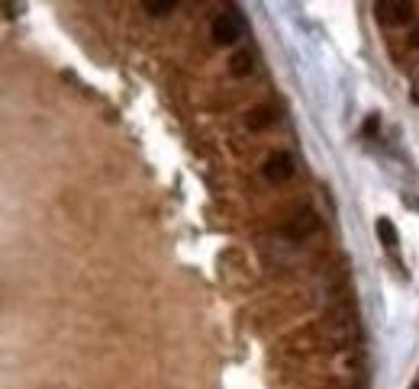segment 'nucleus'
<instances>
[{
    "mask_svg": "<svg viewBox=\"0 0 419 389\" xmlns=\"http://www.w3.org/2000/svg\"><path fill=\"white\" fill-rule=\"evenodd\" d=\"M239 36H245V16L239 7H229L213 20V39L223 42V46H232L239 42Z\"/></svg>",
    "mask_w": 419,
    "mask_h": 389,
    "instance_id": "nucleus-1",
    "label": "nucleus"
},
{
    "mask_svg": "<svg viewBox=\"0 0 419 389\" xmlns=\"http://www.w3.org/2000/svg\"><path fill=\"white\" fill-rule=\"evenodd\" d=\"M294 174V158L291 154H274V158H268V164H264V177L274 183L287 181V177Z\"/></svg>",
    "mask_w": 419,
    "mask_h": 389,
    "instance_id": "nucleus-2",
    "label": "nucleus"
},
{
    "mask_svg": "<svg viewBox=\"0 0 419 389\" xmlns=\"http://www.w3.org/2000/svg\"><path fill=\"white\" fill-rule=\"evenodd\" d=\"M378 235H381V242H384V248H397V228H393V222L390 219H378Z\"/></svg>",
    "mask_w": 419,
    "mask_h": 389,
    "instance_id": "nucleus-3",
    "label": "nucleus"
},
{
    "mask_svg": "<svg viewBox=\"0 0 419 389\" xmlns=\"http://www.w3.org/2000/svg\"><path fill=\"white\" fill-rule=\"evenodd\" d=\"M145 10H149L152 16H165V14H171L175 10V4H168V0H149V4H143Z\"/></svg>",
    "mask_w": 419,
    "mask_h": 389,
    "instance_id": "nucleus-4",
    "label": "nucleus"
},
{
    "mask_svg": "<svg viewBox=\"0 0 419 389\" xmlns=\"http://www.w3.org/2000/svg\"><path fill=\"white\" fill-rule=\"evenodd\" d=\"M252 71V58L245 52H239L236 58H232V74H239V78H242V74H249Z\"/></svg>",
    "mask_w": 419,
    "mask_h": 389,
    "instance_id": "nucleus-5",
    "label": "nucleus"
}]
</instances>
